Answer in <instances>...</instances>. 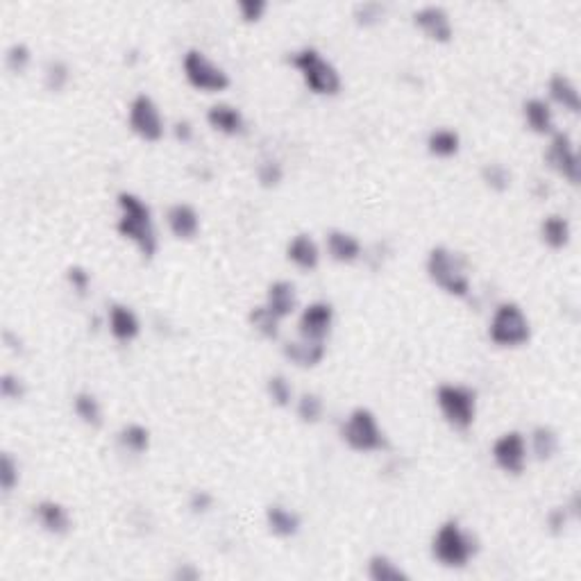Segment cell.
Instances as JSON below:
<instances>
[{
  "label": "cell",
  "mask_w": 581,
  "mask_h": 581,
  "mask_svg": "<svg viewBox=\"0 0 581 581\" xmlns=\"http://www.w3.org/2000/svg\"><path fill=\"white\" fill-rule=\"evenodd\" d=\"M118 205V221L117 232L123 238L139 250L143 259H152L159 250V237L157 228H155V218H152L150 205L139 198L137 193L121 191L117 196Z\"/></svg>",
  "instance_id": "obj_1"
},
{
  "label": "cell",
  "mask_w": 581,
  "mask_h": 581,
  "mask_svg": "<svg viewBox=\"0 0 581 581\" xmlns=\"http://www.w3.org/2000/svg\"><path fill=\"white\" fill-rule=\"evenodd\" d=\"M427 278L452 298H468L472 291V278L468 259L448 246H434L424 262Z\"/></svg>",
  "instance_id": "obj_2"
},
{
  "label": "cell",
  "mask_w": 581,
  "mask_h": 581,
  "mask_svg": "<svg viewBox=\"0 0 581 581\" xmlns=\"http://www.w3.org/2000/svg\"><path fill=\"white\" fill-rule=\"evenodd\" d=\"M288 64L298 71L304 86H307L314 96L332 98L339 96L341 89H343V80H341L339 69H336L316 46H303L298 48V51L288 52Z\"/></svg>",
  "instance_id": "obj_3"
},
{
  "label": "cell",
  "mask_w": 581,
  "mask_h": 581,
  "mask_svg": "<svg viewBox=\"0 0 581 581\" xmlns=\"http://www.w3.org/2000/svg\"><path fill=\"white\" fill-rule=\"evenodd\" d=\"M480 552V541L472 531L465 529L459 520L450 518L436 529L432 538V556L434 561L450 570H459L472 561Z\"/></svg>",
  "instance_id": "obj_4"
},
{
  "label": "cell",
  "mask_w": 581,
  "mask_h": 581,
  "mask_svg": "<svg viewBox=\"0 0 581 581\" xmlns=\"http://www.w3.org/2000/svg\"><path fill=\"white\" fill-rule=\"evenodd\" d=\"M339 434L350 450L359 452V455L382 452L389 448V439H386L377 416L368 407H354L341 423Z\"/></svg>",
  "instance_id": "obj_5"
},
{
  "label": "cell",
  "mask_w": 581,
  "mask_h": 581,
  "mask_svg": "<svg viewBox=\"0 0 581 581\" xmlns=\"http://www.w3.org/2000/svg\"><path fill=\"white\" fill-rule=\"evenodd\" d=\"M488 339L497 348H522L531 339V320L518 303L504 300L488 320Z\"/></svg>",
  "instance_id": "obj_6"
},
{
  "label": "cell",
  "mask_w": 581,
  "mask_h": 581,
  "mask_svg": "<svg viewBox=\"0 0 581 581\" xmlns=\"http://www.w3.org/2000/svg\"><path fill=\"white\" fill-rule=\"evenodd\" d=\"M436 407L455 432H468L477 418V391L465 384L445 382L436 389Z\"/></svg>",
  "instance_id": "obj_7"
},
{
  "label": "cell",
  "mask_w": 581,
  "mask_h": 581,
  "mask_svg": "<svg viewBox=\"0 0 581 581\" xmlns=\"http://www.w3.org/2000/svg\"><path fill=\"white\" fill-rule=\"evenodd\" d=\"M184 80L203 93H222L232 85L230 73L200 48H189L182 55Z\"/></svg>",
  "instance_id": "obj_8"
},
{
  "label": "cell",
  "mask_w": 581,
  "mask_h": 581,
  "mask_svg": "<svg viewBox=\"0 0 581 581\" xmlns=\"http://www.w3.org/2000/svg\"><path fill=\"white\" fill-rule=\"evenodd\" d=\"M127 127L141 141L157 143L166 134V121L162 117L157 101L150 93H137L127 107Z\"/></svg>",
  "instance_id": "obj_9"
},
{
  "label": "cell",
  "mask_w": 581,
  "mask_h": 581,
  "mask_svg": "<svg viewBox=\"0 0 581 581\" xmlns=\"http://www.w3.org/2000/svg\"><path fill=\"white\" fill-rule=\"evenodd\" d=\"M490 456H493V464H496L504 475H522L527 468V461H529L527 436L518 430L504 432L502 436H497L493 448H490Z\"/></svg>",
  "instance_id": "obj_10"
},
{
  "label": "cell",
  "mask_w": 581,
  "mask_h": 581,
  "mask_svg": "<svg viewBox=\"0 0 581 581\" xmlns=\"http://www.w3.org/2000/svg\"><path fill=\"white\" fill-rule=\"evenodd\" d=\"M545 162L556 175L566 180L568 184L577 187L579 184L581 166H579V152H577L575 141L568 132L556 130L550 137V143H547L545 150Z\"/></svg>",
  "instance_id": "obj_11"
},
{
  "label": "cell",
  "mask_w": 581,
  "mask_h": 581,
  "mask_svg": "<svg viewBox=\"0 0 581 581\" xmlns=\"http://www.w3.org/2000/svg\"><path fill=\"white\" fill-rule=\"evenodd\" d=\"M414 26L434 44H450L455 39V26H452L450 12L440 5H423L411 14Z\"/></svg>",
  "instance_id": "obj_12"
},
{
  "label": "cell",
  "mask_w": 581,
  "mask_h": 581,
  "mask_svg": "<svg viewBox=\"0 0 581 581\" xmlns=\"http://www.w3.org/2000/svg\"><path fill=\"white\" fill-rule=\"evenodd\" d=\"M334 327V307L327 300H314L300 311L298 334L300 339L325 341Z\"/></svg>",
  "instance_id": "obj_13"
},
{
  "label": "cell",
  "mask_w": 581,
  "mask_h": 581,
  "mask_svg": "<svg viewBox=\"0 0 581 581\" xmlns=\"http://www.w3.org/2000/svg\"><path fill=\"white\" fill-rule=\"evenodd\" d=\"M107 329L118 343H132L141 334V320L137 311L123 303H111L107 309Z\"/></svg>",
  "instance_id": "obj_14"
},
{
  "label": "cell",
  "mask_w": 581,
  "mask_h": 581,
  "mask_svg": "<svg viewBox=\"0 0 581 581\" xmlns=\"http://www.w3.org/2000/svg\"><path fill=\"white\" fill-rule=\"evenodd\" d=\"M207 125L212 127L218 134H225V137H241L248 123H246V117L243 111L238 109L237 105H230V102H216L207 109Z\"/></svg>",
  "instance_id": "obj_15"
},
{
  "label": "cell",
  "mask_w": 581,
  "mask_h": 581,
  "mask_svg": "<svg viewBox=\"0 0 581 581\" xmlns=\"http://www.w3.org/2000/svg\"><path fill=\"white\" fill-rule=\"evenodd\" d=\"M166 228L180 241H193L200 234V214L189 203L171 205L166 209Z\"/></svg>",
  "instance_id": "obj_16"
},
{
  "label": "cell",
  "mask_w": 581,
  "mask_h": 581,
  "mask_svg": "<svg viewBox=\"0 0 581 581\" xmlns=\"http://www.w3.org/2000/svg\"><path fill=\"white\" fill-rule=\"evenodd\" d=\"M320 246L316 243V238L307 232L295 234L291 241L286 243V259L288 263H294L298 270H304V273H311L320 266Z\"/></svg>",
  "instance_id": "obj_17"
},
{
  "label": "cell",
  "mask_w": 581,
  "mask_h": 581,
  "mask_svg": "<svg viewBox=\"0 0 581 581\" xmlns=\"http://www.w3.org/2000/svg\"><path fill=\"white\" fill-rule=\"evenodd\" d=\"M325 246H327V254L332 262L343 263V266H350V263H357L361 257H364V246L352 232H345V230H329L327 237H325Z\"/></svg>",
  "instance_id": "obj_18"
},
{
  "label": "cell",
  "mask_w": 581,
  "mask_h": 581,
  "mask_svg": "<svg viewBox=\"0 0 581 581\" xmlns=\"http://www.w3.org/2000/svg\"><path fill=\"white\" fill-rule=\"evenodd\" d=\"M32 513H35V520L39 522V527L46 531V534L64 536L69 534L73 527L71 513L57 500H41L39 504H35Z\"/></svg>",
  "instance_id": "obj_19"
},
{
  "label": "cell",
  "mask_w": 581,
  "mask_h": 581,
  "mask_svg": "<svg viewBox=\"0 0 581 581\" xmlns=\"http://www.w3.org/2000/svg\"><path fill=\"white\" fill-rule=\"evenodd\" d=\"M282 354L288 364L298 366V368H316V366L325 359L327 345H325V341L309 339L286 341V343L282 345Z\"/></svg>",
  "instance_id": "obj_20"
},
{
  "label": "cell",
  "mask_w": 581,
  "mask_h": 581,
  "mask_svg": "<svg viewBox=\"0 0 581 581\" xmlns=\"http://www.w3.org/2000/svg\"><path fill=\"white\" fill-rule=\"evenodd\" d=\"M522 118H525L527 130L538 134V137H552L556 132L554 109L545 98H529L522 105Z\"/></svg>",
  "instance_id": "obj_21"
},
{
  "label": "cell",
  "mask_w": 581,
  "mask_h": 581,
  "mask_svg": "<svg viewBox=\"0 0 581 581\" xmlns=\"http://www.w3.org/2000/svg\"><path fill=\"white\" fill-rule=\"evenodd\" d=\"M547 98H550V105L561 107L568 114H579L581 111V96H579V86L575 85L570 76H563V73H554V76L547 80Z\"/></svg>",
  "instance_id": "obj_22"
},
{
  "label": "cell",
  "mask_w": 581,
  "mask_h": 581,
  "mask_svg": "<svg viewBox=\"0 0 581 581\" xmlns=\"http://www.w3.org/2000/svg\"><path fill=\"white\" fill-rule=\"evenodd\" d=\"M263 304H266L279 320L294 316L295 309H298V291H295V284L288 282V279H275V282L266 288V303Z\"/></svg>",
  "instance_id": "obj_23"
},
{
  "label": "cell",
  "mask_w": 581,
  "mask_h": 581,
  "mask_svg": "<svg viewBox=\"0 0 581 581\" xmlns=\"http://www.w3.org/2000/svg\"><path fill=\"white\" fill-rule=\"evenodd\" d=\"M527 448H529V455L534 456L536 461H552L556 455H559V448H561V439L556 434L554 427L550 424H536L534 430L527 436Z\"/></svg>",
  "instance_id": "obj_24"
},
{
  "label": "cell",
  "mask_w": 581,
  "mask_h": 581,
  "mask_svg": "<svg viewBox=\"0 0 581 581\" xmlns=\"http://www.w3.org/2000/svg\"><path fill=\"white\" fill-rule=\"evenodd\" d=\"M266 527L278 538H295L300 534L303 520L294 509L282 504H270L266 509Z\"/></svg>",
  "instance_id": "obj_25"
},
{
  "label": "cell",
  "mask_w": 581,
  "mask_h": 581,
  "mask_svg": "<svg viewBox=\"0 0 581 581\" xmlns=\"http://www.w3.org/2000/svg\"><path fill=\"white\" fill-rule=\"evenodd\" d=\"M541 241L550 250H566L572 241V225L563 214H547L541 221Z\"/></svg>",
  "instance_id": "obj_26"
},
{
  "label": "cell",
  "mask_w": 581,
  "mask_h": 581,
  "mask_svg": "<svg viewBox=\"0 0 581 581\" xmlns=\"http://www.w3.org/2000/svg\"><path fill=\"white\" fill-rule=\"evenodd\" d=\"M427 152L436 159H452L459 155L461 150V137L459 132L452 130V127H434V130L427 134Z\"/></svg>",
  "instance_id": "obj_27"
},
{
  "label": "cell",
  "mask_w": 581,
  "mask_h": 581,
  "mask_svg": "<svg viewBox=\"0 0 581 581\" xmlns=\"http://www.w3.org/2000/svg\"><path fill=\"white\" fill-rule=\"evenodd\" d=\"M366 572H368V579L373 581H409V572L398 561H393L389 554H382V552L370 556Z\"/></svg>",
  "instance_id": "obj_28"
},
{
  "label": "cell",
  "mask_w": 581,
  "mask_h": 581,
  "mask_svg": "<svg viewBox=\"0 0 581 581\" xmlns=\"http://www.w3.org/2000/svg\"><path fill=\"white\" fill-rule=\"evenodd\" d=\"M117 440L118 445H121L123 452H130V455H146V452L150 450V430L139 423H127L118 430Z\"/></svg>",
  "instance_id": "obj_29"
},
{
  "label": "cell",
  "mask_w": 581,
  "mask_h": 581,
  "mask_svg": "<svg viewBox=\"0 0 581 581\" xmlns=\"http://www.w3.org/2000/svg\"><path fill=\"white\" fill-rule=\"evenodd\" d=\"M73 411H76V416L80 418V423H85L86 427H93V430L102 427V423H105L101 399L93 393H89V391L76 393V398H73Z\"/></svg>",
  "instance_id": "obj_30"
},
{
  "label": "cell",
  "mask_w": 581,
  "mask_h": 581,
  "mask_svg": "<svg viewBox=\"0 0 581 581\" xmlns=\"http://www.w3.org/2000/svg\"><path fill=\"white\" fill-rule=\"evenodd\" d=\"M248 320H250V327H253L254 332H257L259 336L266 341H278L279 334H282V327H279V325H282V320H279L278 316H275L273 311L266 307V304L250 309Z\"/></svg>",
  "instance_id": "obj_31"
},
{
  "label": "cell",
  "mask_w": 581,
  "mask_h": 581,
  "mask_svg": "<svg viewBox=\"0 0 581 581\" xmlns=\"http://www.w3.org/2000/svg\"><path fill=\"white\" fill-rule=\"evenodd\" d=\"M386 12L389 7L384 3H377V0H366V3H357L352 7V20L359 28L368 30V28H377L379 23H384Z\"/></svg>",
  "instance_id": "obj_32"
},
{
  "label": "cell",
  "mask_w": 581,
  "mask_h": 581,
  "mask_svg": "<svg viewBox=\"0 0 581 581\" xmlns=\"http://www.w3.org/2000/svg\"><path fill=\"white\" fill-rule=\"evenodd\" d=\"M295 416L304 424H319L325 416V402L319 393L307 391L295 399Z\"/></svg>",
  "instance_id": "obj_33"
},
{
  "label": "cell",
  "mask_w": 581,
  "mask_h": 581,
  "mask_svg": "<svg viewBox=\"0 0 581 581\" xmlns=\"http://www.w3.org/2000/svg\"><path fill=\"white\" fill-rule=\"evenodd\" d=\"M480 175H481V182H484V187L490 189L493 193H506L511 189V182H513V175H511V171L500 162L484 164Z\"/></svg>",
  "instance_id": "obj_34"
},
{
  "label": "cell",
  "mask_w": 581,
  "mask_h": 581,
  "mask_svg": "<svg viewBox=\"0 0 581 581\" xmlns=\"http://www.w3.org/2000/svg\"><path fill=\"white\" fill-rule=\"evenodd\" d=\"M71 82V69L64 60H48L44 66V86L51 93H61Z\"/></svg>",
  "instance_id": "obj_35"
},
{
  "label": "cell",
  "mask_w": 581,
  "mask_h": 581,
  "mask_svg": "<svg viewBox=\"0 0 581 581\" xmlns=\"http://www.w3.org/2000/svg\"><path fill=\"white\" fill-rule=\"evenodd\" d=\"M266 393L270 398V402L275 407H282V409L291 407V402H294V386H291V382L284 375H270L268 377Z\"/></svg>",
  "instance_id": "obj_36"
},
{
  "label": "cell",
  "mask_w": 581,
  "mask_h": 581,
  "mask_svg": "<svg viewBox=\"0 0 581 581\" xmlns=\"http://www.w3.org/2000/svg\"><path fill=\"white\" fill-rule=\"evenodd\" d=\"M32 64V51L28 48V44L23 41H14L10 48L5 51V66L7 71L14 76H23Z\"/></svg>",
  "instance_id": "obj_37"
},
{
  "label": "cell",
  "mask_w": 581,
  "mask_h": 581,
  "mask_svg": "<svg viewBox=\"0 0 581 581\" xmlns=\"http://www.w3.org/2000/svg\"><path fill=\"white\" fill-rule=\"evenodd\" d=\"M284 180V166L273 157H266L257 164V182L263 189H278Z\"/></svg>",
  "instance_id": "obj_38"
},
{
  "label": "cell",
  "mask_w": 581,
  "mask_h": 581,
  "mask_svg": "<svg viewBox=\"0 0 581 581\" xmlns=\"http://www.w3.org/2000/svg\"><path fill=\"white\" fill-rule=\"evenodd\" d=\"M19 461L10 452H3V456H0V488H3V493H12L19 486Z\"/></svg>",
  "instance_id": "obj_39"
},
{
  "label": "cell",
  "mask_w": 581,
  "mask_h": 581,
  "mask_svg": "<svg viewBox=\"0 0 581 581\" xmlns=\"http://www.w3.org/2000/svg\"><path fill=\"white\" fill-rule=\"evenodd\" d=\"M572 520H577V516L570 511V506L568 504L554 506V509L547 511L545 527L552 536H561V534H566L568 525H570Z\"/></svg>",
  "instance_id": "obj_40"
},
{
  "label": "cell",
  "mask_w": 581,
  "mask_h": 581,
  "mask_svg": "<svg viewBox=\"0 0 581 581\" xmlns=\"http://www.w3.org/2000/svg\"><path fill=\"white\" fill-rule=\"evenodd\" d=\"M66 282L73 288V294L85 298L92 288V273L85 266H69L66 268Z\"/></svg>",
  "instance_id": "obj_41"
},
{
  "label": "cell",
  "mask_w": 581,
  "mask_h": 581,
  "mask_svg": "<svg viewBox=\"0 0 581 581\" xmlns=\"http://www.w3.org/2000/svg\"><path fill=\"white\" fill-rule=\"evenodd\" d=\"M237 12L243 23H259L268 12L266 0H238Z\"/></svg>",
  "instance_id": "obj_42"
},
{
  "label": "cell",
  "mask_w": 581,
  "mask_h": 581,
  "mask_svg": "<svg viewBox=\"0 0 581 581\" xmlns=\"http://www.w3.org/2000/svg\"><path fill=\"white\" fill-rule=\"evenodd\" d=\"M0 395L5 399H23L26 398V382L14 373H3L0 377Z\"/></svg>",
  "instance_id": "obj_43"
},
{
  "label": "cell",
  "mask_w": 581,
  "mask_h": 581,
  "mask_svg": "<svg viewBox=\"0 0 581 581\" xmlns=\"http://www.w3.org/2000/svg\"><path fill=\"white\" fill-rule=\"evenodd\" d=\"M212 506H214V496L209 493V490H193L191 496H189V509H191V513H196V516L207 513Z\"/></svg>",
  "instance_id": "obj_44"
},
{
  "label": "cell",
  "mask_w": 581,
  "mask_h": 581,
  "mask_svg": "<svg viewBox=\"0 0 581 581\" xmlns=\"http://www.w3.org/2000/svg\"><path fill=\"white\" fill-rule=\"evenodd\" d=\"M173 137L180 143H191L193 137H196V127H193L191 121L182 118V121L173 123Z\"/></svg>",
  "instance_id": "obj_45"
},
{
  "label": "cell",
  "mask_w": 581,
  "mask_h": 581,
  "mask_svg": "<svg viewBox=\"0 0 581 581\" xmlns=\"http://www.w3.org/2000/svg\"><path fill=\"white\" fill-rule=\"evenodd\" d=\"M173 579L177 581H198L200 579V570L193 563H180L173 572Z\"/></svg>",
  "instance_id": "obj_46"
},
{
  "label": "cell",
  "mask_w": 581,
  "mask_h": 581,
  "mask_svg": "<svg viewBox=\"0 0 581 581\" xmlns=\"http://www.w3.org/2000/svg\"><path fill=\"white\" fill-rule=\"evenodd\" d=\"M3 341H5V345L12 350V352H19V354L23 352V341H20L19 336H14L12 332L3 334Z\"/></svg>",
  "instance_id": "obj_47"
}]
</instances>
